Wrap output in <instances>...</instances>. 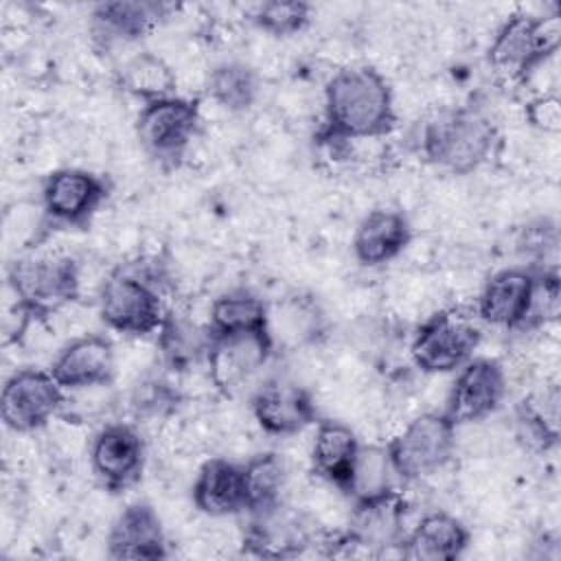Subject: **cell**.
I'll use <instances>...</instances> for the list:
<instances>
[{
    "label": "cell",
    "mask_w": 561,
    "mask_h": 561,
    "mask_svg": "<svg viewBox=\"0 0 561 561\" xmlns=\"http://www.w3.org/2000/svg\"><path fill=\"white\" fill-rule=\"evenodd\" d=\"M397 123L386 77L373 66H344L324 85V136L329 142L375 140Z\"/></svg>",
    "instance_id": "cell-1"
},
{
    "label": "cell",
    "mask_w": 561,
    "mask_h": 561,
    "mask_svg": "<svg viewBox=\"0 0 561 561\" xmlns=\"http://www.w3.org/2000/svg\"><path fill=\"white\" fill-rule=\"evenodd\" d=\"M274 346L270 329L213 335L204 366L208 368V377L215 388L232 394L259 375V370L270 362Z\"/></svg>",
    "instance_id": "cell-11"
},
{
    "label": "cell",
    "mask_w": 561,
    "mask_h": 561,
    "mask_svg": "<svg viewBox=\"0 0 561 561\" xmlns=\"http://www.w3.org/2000/svg\"><path fill=\"white\" fill-rule=\"evenodd\" d=\"M48 370L66 392L105 388L114 377V344L101 333H85L61 346Z\"/></svg>",
    "instance_id": "cell-17"
},
{
    "label": "cell",
    "mask_w": 561,
    "mask_h": 561,
    "mask_svg": "<svg viewBox=\"0 0 561 561\" xmlns=\"http://www.w3.org/2000/svg\"><path fill=\"white\" fill-rule=\"evenodd\" d=\"M412 241L408 217L394 208L366 213L353 232V254L366 267H379L397 259Z\"/></svg>",
    "instance_id": "cell-21"
},
{
    "label": "cell",
    "mask_w": 561,
    "mask_h": 561,
    "mask_svg": "<svg viewBox=\"0 0 561 561\" xmlns=\"http://www.w3.org/2000/svg\"><path fill=\"white\" fill-rule=\"evenodd\" d=\"M180 403H182L180 390L164 375L142 377L129 394L131 412L136 414V419H145V421L167 419L180 408Z\"/></svg>",
    "instance_id": "cell-33"
},
{
    "label": "cell",
    "mask_w": 561,
    "mask_h": 561,
    "mask_svg": "<svg viewBox=\"0 0 561 561\" xmlns=\"http://www.w3.org/2000/svg\"><path fill=\"white\" fill-rule=\"evenodd\" d=\"M66 405V390L50 370L20 368L2 386L0 416L2 423L18 432L46 427Z\"/></svg>",
    "instance_id": "cell-8"
},
{
    "label": "cell",
    "mask_w": 561,
    "mask_h": 561,
    "mask_svg": "<svg viewBox=\"0 0 561 561\" xmlns=\"http://www.w3.org/2000/svg\"><path fill=\"white\" fill-rule=\"evenodd\" d=\"M517 434L526 447L546 451L557 445L559 438V390L557 386H546L522 401L517 408Z\"/></svg>",
    "instance_id": "cell-29"
},
{
    "label": "cell",
    "mask_w": 561,
    "mask_h": 561,
    "mask_svg": "<svg viewBox=\"0 0 561 561\" xmlns=\"http://www.w3.org/2000/svg\"><path fill=\"white\" fill-rule=\"evenodd\" d=\"M145 438L131 423H107L90 443V467L99 482L114 491L131 489L145 471Z\"/></svg>",
    "instance_id": "cell-10"
},
{
    "label": "cell",
    "mask_w": 561,
    "mask_h": 561,
    "mask_svg": "<svg viewBox=\"0 0 561 561\" xmlns=\"http://www.w3.org/2000/svg\"><path fill=\"white\" fill-rule=\"evenodd\" d=\"M311 20V4L300 0H272L261 2L252 11V22L274 35V37H289L300 33Z\"/></svg>",
    "instance_id": "cell-34"
},
{
    "label": "cell",
    "mask_w": 561,
    "mask_h": 561,
    "mask_svg": "<svg viewBox=\"0 0 561 561\" xmlns=\"http://www.w3.org/2000/svg\"><path fill=\"white\" fill-rule=\"evenodd\" d=\"M456 427L445 412L414 416L386 447L397 478L416 482L438 473L454 456Z\"/></svg>",
    "instance_id": "cell-7"
},
{
    "label": "cell",
    "mask_w": 561,
    "mask_h": 561,
    "mask_svg": "<svg viewBox=\"0 0 561 561\" xmlns=\"http://www.w3.org/2000/svg\"><path fill=\"white\" fill-rule=\"evenodd\" d=\"M561 42V18L515 13L493 35L486 59L495 75L506 81H519L543 59L557 53Z\"/></svg>",
    "instance_id": "cell-3"
},
{
    "label": "cell",
    "mask_w": 561,
    "mask_h": 561,
    "mask_svg": "<svg viewBox=\"0 0 561 561\" xmlns=\"http://www.w3.org/2000/svg\"><path fill=\"white\" fill-rule=\"evenodd\" d=\"M482 340L480 324L460 309H443L419 324L410 340L412 364L427 375L458 370Z\"/></svg>",
    "instance_id": "cell-6"
},
{
    "label": "cell",
    "mask_w": 561,
    "mask_h": 561,
    "mask_svg": "<svg viewBox=\"0 0 561 561\" xmlns=\"http://www.w3.org/2000/svg\"><path fill=\"white\" fill-rule=\"evenodd\" d=\"M537 287V270L504 267L491 274L478 296L476 313L482 322L500 329H528Z\"/></svg>",
    "instance_id": "cell-13"
},
{
    "label": "cell",
    "mask_w": 561,
    "mask_h": 561,
    "mask_svg": "<svg viewBox=\"0 0 561 561\" xmlns=\"http://www.w3.org/2000/svg\"><path fill=\"white\" fill-rule=\"evenodd\" d=\"M107 197L103 178L92 171L64 167L44 180L42 208L48 219L64 226H85Z\"/></svg>",
    "instance_id": "cell-15"
},
{
    "label": "cell",
    "mask_w": 561,
    "mask_h": 561,
    "mask_svg": "<svg viewBox=\"0 0 561 561\" xmlns=\"http://www.w3.org/2000/svg\"><path fill=\"white\" fill-rule=\"evenodd\" d=\"M270 333L272 340L280 335L283 340H291L294 344L313 342L322 333V313L318 305L309 298H289L280 305L278 316L270 313Z\"/></svg>",
    "instance_id": "cell-32"
},
{
    "label": "cell",
    "mask_w": 561,
    "mask_h": 561,
    "mask_svg": "<svg viewBox=\"0 0 561 561\" xmlns=\"http://www.w3.org/2000/svg\"><path fill=\"white\" fill-rule=\"evenodd\" d=\"M359 447L362 443L357 434L346 423L333 419L316 421L311 440L313 473L340 491H346Z\"/></svg>",
    "instance_id": "cell-24"
},
{
    "label": "cell",
    "mask_w": 561,
    "mask_h": 561,
    "mask_svg": "<svg viewBox=\"0 0 561 561\" xmlns=\"http://www.w3.org/2000/svg\"><path fill=\"white\" fill-rule=\"evenodd\" d=\"M405 508L408 504L397 489H390L377 497L353 502L348 528L337 541L370 554L399 550L405 535Z\"/></svg>",
    "instance_id": "cell-12"
},
{
    "label": "cell",
    "mask_w": 561,
    "mask_h": 561,
    "mask_svg": "<svg viewBox=\"0 0 561 561\" xmlns=\"http://www.w3.org/2000/svg\"><path fill=\"white\" fill-rule=\"evenodd\" d=\"M96 302L105 327L136 337L158 333L169 311L162 289L136 270H114L103 280Z\"/></svg>",
    "instance_id": "cell-5"
},
{
    "label": "cell",
    "mask_w": 561,
    "mask_h": 561,
    "mask_svg": "<svg viewBox=\"0 0 561 561\" xmlns=\"http://www.w3.org/2000/svg\"><path fill=\"white\" fill-rule=\"evenodd\" d=\"M208 96L228 112L250 110L261 92V81L256 70L239 59H228L217 64L206 79Z\"/></svg>",
    "instance_id": "cell-27"
},
{
    "label": "cell",
    "mask_w": 561,
    "mask_h": 561,
    "mask_svg": "<svg viewBox=\"0 0 561 561\" xmlns=\"http://www.w3.org/2000/svg\"><path fill=\"white\" fill-rule=\"evenodd\" d=\"M118 81L125 92L142 103H151L175 94V75L171 66L156 53L142 50L131 55L118 70Z\"/></svg>",
    "instance_id": "cell-28"
},
{
    "label": "cell",
    "mask_w": 561,
    "mask_h": 561,
    "mask_svg": "<svg viewBox=\"0 0 561 561\" xmlns=\"http://www.w3.org/2000/svg\"><path fill=\"white\" fill-rule=\"evenodd\" d=\"M497 129L478 105H456L434 114L421 131V153L447 173L478 171L493 153Z\"/></svg>",
    "instance_id": "cell-2"
},
{
    "label": "cell",
    "mask_w": 561,
    "mask_h": 561,
    "mask_svg": "<svg viewBox=\"0 0 561 561\" xmlns=\"http://www.w3.org/2000/svg\"><path fill=\"white\" fill-rule=\"evenodd\" d=\"M245 513H259L283 502L287 469L278 454H256L243 465Z\"/></svg>",
    "instance_id": "cell-30"
},
{
    "label": "cell",
    "mask_w": 561,
    "mask_h": 561,
    "mask_svg": "<svg viewBox=\"0 0 561 561\" xmlns=\"http://www.w3.org/2000/svg\"><path fill=\"white\" fill-rule=\"evenodd\" d=\"M394 476L397 473L392 469L386 447L362 445L355 467H353V476H351L344 493L348 497H353V502L377 497V495L394 489L392 486Z\"/></svg>",
    "instance_id": "cell-31"
},
{
    "label": "cell",
    "mask_w": 561,
    "mask_h": 561,
    "mask_svg": "<svg viewBox=\"0 0 561 561\" xmlns=\"http://www.w3.org/2000/svg\"><path fill=\"white\" fill-rule=\"evenodd\" d=\"M193 504L208 517H228L245 513L243 465L226 458L206 460L193 482Z\"/></svg>",
    "instance_id": "cell-23"
},
{
    "label": "cell",
    "mask_w": 561,
    "mask_h": 561,
    "mask_svg": "<svg viewBox=\"0 0 561 561\" xmlns=\"http://www.w3.org/2000/svg\"><path fill=\"white\" fill-rule=\"evenodd\" d=\"M250 410L259 427L272 436H294L318 421L311 394L302 386L283 379L259 386L250 399Z\"/></svg>",
    "instance_id": "cell-18"
},
{
    "label": "cell",
    "mask_w": 561,
    "mask_h": 561,
    "mask_svg": "<svg viewBox=\"0 0 561 561\" xmlns=\"http://www.w3.org/2000/svg\"><path fill=\"white\" fill-rule=\"evenodd\" d=\"M169 11V4L145 0L99 2L90 11V28L94 39L110 48L131 44L145 37Z\"/></svg>",
    "instance_id": "cell-20"
},
{
    "label": "cell",
    "mask_w": 561,
    "mask_h": 561,
    "mask_svg": "<svg viewBox=\"0 0 561 561\" xmlns=\"http://www.w3.org/2000/svg\"><path fill=\"white\" fill-rule=\"evenodd\" d=\"M528 123L546 134H557L561 129V99L557 94L537 96L526 105Z\"/></svg>",
    "instance_id": "cell-35"
},
{
    "label": "cell",
    "mask_w": 561,
    "mask_h": 561,
    "mask_svg": "<svg viewBox=\"0 0 561 561\" xmlns=\"http://www.w3.org/2000/svg\"><path fill=\"white\" fill-rule=\"evenodd\" d=\"M469 546L467 526L445 511L423 515L410 530H405L399 552L414 561H454L465 554Z\"/></svg>",
    "instance_id": "cell-22"
},
{
    "label": "cell",
    "mask_w": 561,
    "mask_h": 561,
    "mask_svg": "<svg viewBox=\"0 0 561 561\" xmlns=\"http://www.w3.org/2000/svg\"><path fill=\"white\" fill-rule=\"evenodd\" d=\"M197 129V101L178 94L145 103L136 118V136L140 145L160 162H175L182 158Z\"/></svg>",
    "instance_id": "cell-9"
},
{
    "label": "cell",
    "mask_w": 561,
    "mask_h": 561,
    "mask_svg": "<svg viewBox=\"0 0 561 561\" xmlns=\"http://www.w3.org/2000/svg\"><path fill=\"white\" fill-rule=\"evenodd\" d=\"M9 287L26 316H46L79 296V265L68 254H35L11 263Z\"/></svg>",
    "instance_id": "cell-4"
},
{
    "label": "cell",
    "mask_w": 561,
    "mask_h": 561,
    "mask_svg": "<svg viewBox=\"0 0 561 561\" xmlns=\"http://www.w3.org/2000/svg\"><path fill=\"white\" fill-rule=\"evenodd\" d=\"M169 554L167 535L156 508L147 502L127 504L110 526L107 557L127 559H164Z\"/></svg>",
    "instance_id": "cell-19"
},
{
    "label": "cell",
    "mask_w": 561,
    "mask_h": 561,
    "mask_svg": "<svg viewBox=\"0 0 561 561\" xmlns=\"http://www.w3.org/2000/svg\"><path fill=\"white\" fill-rule=\"evenodd\" d=\"M208 329L213 335L265 331L270 329V307L250 289H230L213 300Z\"/></svg>",
    "instance_id": "cell-26"
},
{
    "label": "cell",
    "mask_w": 561,
    "mask_h": 561,
    "mask_svg": "<svg viewBox=\"0 0 561 561\" xmlns=\"http://www.w3.org/2000/svg\"><path fill=\"white\" fill-rule=\"evenodd\" d=\"M156 335L162 362L169 370L182 373L197 364H206L213 340L208 324H199L180 311H167Z\"/></svg>",
    "instance_id": "cell-25"
},
{
    "label": "cell",
    "mask_w": 561,
    "mask_h": 561,
    "mask_svg": "<svg viewBox=\"0 0 561 561\" xmlns=\"http://www.w3.org/2000/svg\"><path fill=\"white\" fill-rule=\"evenodd\" d=\"M313 528L298 511L285 502L259 513H250L243 548L254 557L283 559L296 557L313 546Z\"/></svg>",
    "instance_id": "cell-16"
},
{
    "label": "cell",
    "mask_w": 561,
    "mask_h": 561,
    "mask_svg": "<svg viewBox=\"0 0 561 561\" xmlns=\"http://www.w3.org/2000/svg\"><path fill=\"white\" fill-rule=\"evenodd\" d=\"M506 394V373L500 362L471 357L456 373L445 414L456 423H476L491 416Z\"/></svg>",
    "instance_id": "cell-14"
}]
</instances>
